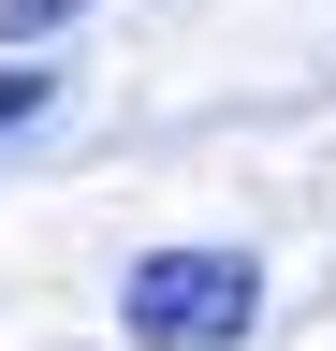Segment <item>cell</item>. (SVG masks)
<instances>
[{
  "label": "cell",
  "mask_w": 336,
  "mask_h": 351,
  "mask_svg": "<svg viewBox=\"0 0 336 351\" xmlns=\"http://www.w3.org/2000/svg\"><path fill=\"white\" fill-rule=\"evenodd\" d=\"M88 0H0V44H44V29H73Z\"/></svg>",
  "instance_id": "obj_2"
},
{
  "label": "cell",
  "mask_w": 336,
  "mask_h": 351,
  "mask_svg": "<svg viewBox=\"0 0 336 351\" xmlns=\"http://www.w3.org/2000/svg\"><path fill=\"white\" fill-rule=\"evenodd\" d=\"M263 322V263L248 249H146L117 278V337L132 351H234Z\"/></svg>",
  "instance_id": "obj_1"
},
{
  "label": "cell",
  "mask_w": 336,
  "mask_h": 351,
  "mask_svg": "<svg viewBox=\"0 0 336 351\" xmlns=\"http://www.w3.org/2000/svg\"><path fill=\"white\" fill-rule=\"evenodd\" d=\"M44 117V59H0V132H29Z\"/></svg>",
  "instance_id": "obj_3"
}]
</instances>
